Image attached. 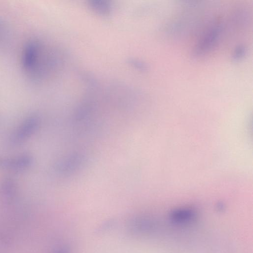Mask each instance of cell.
<instances>
[{
    "instance_id": "6da1fadb",
    "label": "cell",
    "mask_w": 253,
    "mask_h": 253,
    "mask_svg": "<svg viewBox=\"0 0 253 253\" xmlns=\"http://www.w3.org/2000/svg\"><path fill=\"white\" fill-rule=\"evenodd\" d=\"M43 44L37 40L30 41L23 46L21 56L22 67L28 77L34 81L42 79L52 62Z\"/></svg>"
},
{
    "instance_id": "7a4b0ae2",
    "label": "cell",
    "mask_w": 253,
    "mask_h": 253,
    "mask_svg": "<svg viewBox=\"0 0 253 253\" xmlns=\"http://www.w3.org/2000/svg\"><path fill=\"white\" fill-rule=\"evenodd\" d=\"M222 25L216 23L211 25L201 37L194 50V55L201 56L211 49L218 40L222 32Z\"/></svg>"
},
{
    "instance_id": "3957f363",
    "label": "cell",
    "mask_w": 253,
    "mask_h": 253,
    "mask_svg": "<svg viewBox=\"0 0 253 253\" xmlns=\"http://www.w3.org/2000/svg\"><path fill=\"white\" fill-rule=\"evenodd\" d=\"M39 124L36 116H31L24 120L11 138L12 144L18 145L27 139L37 128Z\"/></svg>"
},
{
    "instance_id": "277c9868",
    "label": "cell",
    "mask_w": 253,
    "mask_h": 253,
    "mask_svg": "<svg viewBox=\"0 0 253 253\" xmlns=\"http://www.w3.org/2000/svg\"><path fill=\"white\" fill-rule=\"evenodd\" d=\"M84 157L80 154H73L60 160L56 165L58 172L67 174L79 169L84 164Z\"/></svg>"
},
{
    "instance_id": "5b68a950",
    "label": "cell",
    "mask_w": 253,
    "mask_h": 253,
    "mask_svg": "<svg viewBox=\"0 0 253 253\" xmlns=\"http://www.w3.org/2000/svg\"><path fill=\"white\" fill-rule=\"evenodd\" d=\"M32 162L31 156L27 154H22L13 158H0V168L15 170H23L28 168Z\"/></svg>"
},
{
    "instance_id": "8992f818",
    "label": "cell",
    "mask_w": 253,
    "mask_h": 253,
    "mask_svg": "<svg viewBox=\"0 0 253 253\" xmlns=\"http://www.w3.org/2000/svg\"><path fill=\"white\" fill-rule=\"evenodd\" d=\"M16 186L11 179H4L0 182V194L7 197H11L15 195Z\"/></svg>"
},
{
    "instance_id": "52a82bcc",
    "label": "cell",
    "mask_w": 253,
    "mask_h": 253,
    "mask_svg": "<svg viewBox=\"0 0 253 253\" xmlns=\"http://www.w3.org/2000/svg\"><path fill=\"white\" fill-rule=\"evenodd\" d=\"M90 5L96 11L104 14H107L110 11L109 3L104 0H93L90 1Z\"/></svg>"
},
{
    "instance_id": "ba28073f",
    "label": "cell",
    "mask_w": 253,
    "mask_h": 253,
    "mask_svg": "<svg viewBox=\"0 0 253 253\" xmlns=\"http://www.w3.org/2000/svg\"><path fill=\"white\" fill-rule=\"evenodd\" d=\"M247 47L243 44L237 46L234 49L232 54V59L234 61H238L242 59L246 55Z\"/></svg>"
},
{
    "instance_id": "9c48e42d",
    "label": "cell",
    "mask_w": 253,
    "mask_h": 253,
    "mask_svg": "<svg viewBox=\"0 0 253 253\" xmlns=\"http://www.w3.org/2000/svg\"><path fill=\"white\" fill-rule=\"evenodd\" d=\"M132 63L137 68L142 71H145L147 69V66L146 64L141 61L138 60L132 61Z\"/></svg>"
},
{
    "instance_id": "30bf717a",
    "label": "cell",
    "mask_w": 253,
    "mask_h": 253,
    "mask_svg": "<svg viewBox=\"0 0 253 253\" xmlns=\"http://www.w3.org/2000/svg\"><path fill=\"white\" fill-rule=\"evenodd\" d=\"M55 253H70V251L67 247L63 246L59 248Z\"/></svg>"
}]
</instances>
